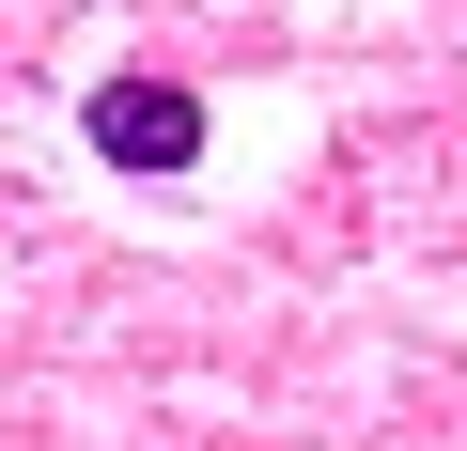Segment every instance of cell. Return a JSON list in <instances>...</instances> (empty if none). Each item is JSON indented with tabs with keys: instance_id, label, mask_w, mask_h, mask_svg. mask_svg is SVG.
Segmentation results:
<instances>
[{
	"instance_id": "obj_1",
	"label": "cell",
	"mask_w": 467,
	"mask_h": 451,
	"mask_svg": "<svg viewBox=\"0 0 467 451\" xmlns=\"http://www.w3.org/2000/svg\"><path fill=\"white\" fill-rule=\"evenodd\" d=\"M78 140H94L109 171H140V187H187V171H202V94H187V78H94V94H78Z\"/></svg>"
}]
</instances>
